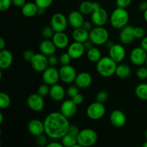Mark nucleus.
I'll return each mask as SVG.
<instances>
[{
    "instance_id": "nucleus-1",
    "label": "nucleus",
    "mask_w": 147,
    "mask_h": 147,
    "mask_svg": "<svg viewBox=\"0 0 147 147\" xmlns=\"http://www.w3.org/2000/svg\"><path fill=\"white\" fill-rule=\"evenodd\" d=\"M45 134L52 139H61L68 132L70 124L67 118L60 112L49 113L44 120Z\"/></svg>"
},
{
    "instance_id": "nucleus-2",
    "label": "nucleus",
    "mask_w": 147,
    "mask_h": 147,
    "mask_svg": "<svg viewBox=\"0 0 147 147\" xmlns=\"http://www.w3.org/2000/svg\"><path fill=\"white\" fill-rule=\"evenodd\" d=\"M117 63L109 56L101 57L96 63V70L102 77L109 78L116 74Z\"/></svg>"
},
{
    "instance_id": "nucleus-3",
    "label": "nucleus",
    "mask_w": 147,
    "mask_h": 147,
    "mask_svg": "<svg viewBox=\"0 0 147 147\" xmlns=\"http://www.w3.org/2000/svg\"><path fill=\"white\" fill-rule=\"evenodd\" d=\"M129 21V14L126 9L117 7L112 11L110 16L111 25L116 30H121Z\"/></svg>"
},
{
    "instance_id": "nucleus-4",
    "label": "nucleus",
    "mask_w": 147,
    "mask_h": 147,
    "mask_svg": "<svg viewBox=\"0 0 147 147\" xmlns=\"http://www.w3.org/2000/svg\"><path fill=\"white\" fill-rule=\"evenodd\" d=\"M89 40L96 46L106 45L109 40V33L105 27L96 26L89 32Z\"/></svg>"
},
{
    "instance_id": "nucleus-5",
    "label": "nucleus",
    "mask_w": 147,
    "mask_h": 147,
    "mask_svg": "<svg viewBox=\"0 0 147 147\" xmlns=\"http://www.w3.org/2000/svg\"><path fill=\"white\" fill-rule=\"evenodd\" d=\"M77 141L82 147L92 146L98 142V134L92 129H82L78 134Z\"/></svg>"
},
{
    "instance_id": "nucleus-6",
    "label": "nucleus",
    "mask_w": 147,
    "mask_h": 147,
    "mask_svg": "<svg viewBox=\"0 0 147 147\" xmlns=\"http://www.w3.org/2000/svg\"><path fill=\"white\" fill-rule=\"evenodd\" d=\"M106 107L102 103L96 101L90 103L86 109L88 117L93 121L100 120L106 114Z\"/></svg>"
},
{
    "instance_id": "nucleus-7",
    "label": "nucleus",
    "mask_w": 147,
    "mask_h": 147,
    "mask_svg": "<svg viewBox=\"0 0 147 147\" xmlns=\"http://www.w3.org/2000/svg\"><path fill=\"white\" fill-rule=\"evenodd\" d=\"M67 17L61 12H56L50 19V26L55 32H65L68 25Z\"/></svg>"
},
{
    "instance_id": "nucleus-8",
    "label": "nucleus",
    "mask_w": 147,
    "mask_h": 147,
    "mask_svg": "<svg viewBox=\"0 0 147 147\" xmlns=\"http://www.w3.org/2000/svg\"><path fill=\"white\" fill-rule=\"evenodd\" d=\"M59 74L60 80L66 84H70L75 82L78 75L75 67L70 64L62 65L59 69Z\"/></svg>"
},
{
    "instance_id": "nucleus-9",
    "label": "nucleus",
    "mask_w": 147,
    "mask_h": 147,
    "mask_svg": "<svg viewBox=\"0 0 147 147\" xmlns=\"http://www.w3.org/2000/svg\"><path fill=\"white\" fill-rule=\"evenodd\" d=\"M30 63L33 70L38 73H42L49 67L48 57L41 53H35Z\"/></svg>"
},
{
    "instance_id": "nucleus-10",
    "label": "nucleus",
    "mask_w": 147,
    "mask_h": 147,
    "mask_svg": "<svg viewBox=\"0 0 147 147\" xmlns=\"http://www.w3.org/2000/svg\"><path fill=\"white\" fill-rule=\"evenodd\" d=\"M147 58V52L142 47H134L131 51L129 59L131 63L136 66H142L146 63Z\"/></svg>"
},
{
    "instance_id": "nucleus-11",
    "label": "nucleus",
    "mask_w": 147,
    "mask_h": 147,
    "mask_svg": "<svg viewBox=\"0 0 147 147\" xmlns=\"http://www.w3.org/2000/svg\"><path fill=\"white\" fill-rule=\"evenodd\" d=\"M90 18L93 25L103 27L109 21V14L105 9L100 7L93 11Z\"/></svg>"
},
{
    "instance_id": "nucleus-12",
    "label": "nucleus",
    "mask_w": 147,
    "mask_h": 147,
    "mask_svg": "<svg viewBox=\"0 0 147 147\" xmlns=\"http://www.w3.org/2000/svg\"><path fill=\"white\" fill-rule=\"evenodd\" d=\"M27 105L29 109L33 111H41L45 107L44 97L39 95L37 93H32L27 98Z\"/></svg>"
},
{
    "instance_id": "nucleus-13",
    "label": "nucleus",
    "mask_w": 147,
    "mask_h": 147,
    "mask_svg": "<svg viewBox=\"0 0 147 147\" xmlns=\"http://www.w3.org/2000/svg\"><path fill=\"white\" fill-rule=\"evenodd\" d=\"M42 80L44 83L51 86L58 83L60 79L59 70L55 67L49 66L45 71L42 72Z\"/></svg>"
},
{
    "instance_id": "nucleus-14",
    "label": "nucleus",
    "mask_w": 147,
    "mask_h": 147,
    "mask_svg": "<svg viewBox=\"0 0 147 147\" xmlns=\"http://www.w3.org/2000/svg\"><path fill=\"white\" fill-rule=\"evenodd\" d=\"M109 57H111L117 63H121L126 57V52L124 47L120 44H114V45L109 50Z\"/></svg>"
},
{
    "instance_id": "nucleus-15",
    "label": "nucleus",
    "mask_w": 147,
    "mask_h": 147,
    "mask_svg": "<svg viewBox=\"0 0 147 147\" xmlns=\"http://www.w3.org/2000/svg\"><path fill=\"white\" fill-rule=\"evenodd\" d=\"M27 130L31 135L34 136H40L45 134L44 121L40 119H34L29 121L27 124Z\"/></svg>"
},
{
    "instance_id": "nucleus-16",
    "label": "nucleus",
    "mask_w": 147,
    "mask_h": 147,
    "mask_svg": "<svg viewBox=\"0 0 147 147\" xmlns=\"http://www.w3.org/2000/svg\"><path fill=\"white\" fill-rule=\"evenodd\" d=\"M77 106L72 99L64 100L60 106V112L67 119L73 117L77 112Z\"/></svg>"
},
{
    "instance_id": "nucleus-17",
    "label": "nucleus",
    "mask_w": 147,
    "mask_h": 147,
    "mask_svg": "<svg viewBox=\"0 0 147 147\" xmlns=\"http://www.w3.org/2000/svg\"><path fill=\"white\" fill-rule=\"evenodd\" d=\"M86 51V50L83 45V43L76 41L69 45L67 50V53L70 55V57L75 60H77V59L83 57Z\"/></svg>"
},
{
    "instance_id": "nucleus-18",
    "label": "nucleus",
    "mask_w": 147,
    "mask_h": 147,
    "mask_svg": "<svg viewBox=\"0 0 147 147\" xmlns=\"http://www.w3.org/2000/svg\"><path fill=\"white\" fill-rule=\"evenodd\" d=\"M134 27L131 25H126L121 29L119 33V40L121 42L123 45H130L135 40L134 34Z\"/></svg>"
},
{
    "instance_id": "nucleus-19",
    "label": "nucleus",
    "mask_w": 147,
    "mask_h": 147,
    "mask_svg": "<svg viewBox=\"0 0 147 147\" xmlns=\"http://www.w3.org/2000/svg\"><path fill=\"white\" fill-rule=\"evenodd\" d=\"M69 25L73 29L83 27L85 20L83 14L80 11H73L67 16Z\"/></svg>"
},
{
    "instance_id": "nucleus-20",
    "label": "nucleus",
    "mask_w": 147,
    "mask_h": 147,
    "mask_svg": "<svg viewBox=\"0 0 147 147\" xmlns=\"http://www.w3.org/2000/svg\"><path fill=\"white\" fill-rule=\"evenodd\" d=\"M65 90L63 86H62L61 85L56 83V84L50 86L49 96L51 98L52 100H53L54 101H62L65 98Z\"/></svg>"
},
{
    "instance_id": "nucleus-21",
    "label": "nucleus",
    "mask_w": 147,
    "mask_h": 147,
    "mask_svg": "<svg viewBox=\"0 0 147 147\" xmlns=\"http://www.w3.org/2000/svg\"><path fill=\"white\" fill-rule=\"evenodd\" d=\"M110 121L115 127H123L126 123V116L121 111L114 110L110 115Z\"/></svg>"
},
{
    "instance_id": "nucleus-22",
    "label": "nucleus",
    "mask_w": 147,
    "mask_h": 147,
    "mask_svg": "<svg viewBox=\"0 0 147 147\" xmlns=\"http://www.w3.org/2000/svg\"><path fill=\"white\" fill-rule=\"evenodd\" d=\"M52 40L58 49H65L70 45V39L68 35L64 32H55Z\"/></svg>"
},
{
    "instance_id": "nucleus-23",
    "label": "nucleus",
    "mask_w": 147,
    "mask_h": 147,
    "mask_svg": "<svg viewBox=\"0 0 147 147\" xmlns=\"http://www.w3.org/2000/svg\"><path fill=\"white\" fill-rule=\"evenodd\" d=\"M92 81H93V78L90 73L87 72H81L76 76L75 84L79 88L84 89L89 87L91 85Z\"/></svg>"
},
{
    "instance_id": "nucleus-24",
    "label": "nucleus",
    "mask_w": 147,
    "mask_h": 147,
    "mask_svg": "<svg viewBox=\"0 0 147 147\" xmlns=\"http://www.w3.org/2000/svg\"><path fill=\"white\" fill-rule=\"evenodd\" d=\"M39 49H40V53L48 57L52 55H55L57 50V47L53 40L50 39H45L43 41L40 42Z\"/></svg>"
},
{
    "instance_id": "nucleus-25",
    "label": "nucleus",
    "mask_w": 147,
    "mask_h": 147,
    "mask_svg": "<svg viewBox=\"0 0 147 147\" xmlns=\"http://www.w3.org/2000/svg\"><path fill=\"white\" fill-rule=\"evenodd\" d=\"M13 55L9 50H2L0 51V68L6 70L11 67L13 63Z\"/></svg>"
},
{
    "instance_id": "nucleus-26",
    "label": "nucleus",
    "mask_w": 147,
    "mask_h": 147,
    "mask_svg": "<svg viewBox=\"0 0 147 147\" xmlns=\"http://www.w3.org/2000/svg\"><path fill=\"white\" fill-rule=\"evenodd\" d=\"M72 37L74 41L83 43L89 40V31L83 27L76 28L72 32Z\"/></svg>"
},
{
    "instance_id": "nucleus-27",
    "label": "nucleus",
    "mask_w": 147,
    "mask_h": 147,
    "mask_svg": "<svg viewBox=\"0 0 147 147\" xmlns=\"http://www.w3.org/2000/svg\"><path fill=\"white\" fill-rule=\"evenodd\" d=\"M38 11V7L34 2H26V4L22 7V14L26 17H32L37 15Z\"/></svg>"
},
{
    "instance_id": "nucleus-28",
    "label": "nucleus",
    "mask_w": 147,
    "mask_h": 147,
    "mask_svg": "<svg viewBox=\"0 0 147 147\" xmlns=\"http://www.w3.org/2000/svg\"><path fill=\"white\" fill-rule=\"evenodd\" d=\"M131 73V69L129 65L119 64L117 65V68L116 70V75L117 77L121 79H126L129 77Z\"/></svg>"
},
{
    "instance_id": "nucleus-29",
    "label": "nucleus",
    "mask_w": 147,
    "mask_h": 147,
    "mask_svg": "<svg viewBox=\"0 0 147 147\" xmlns=\"http://www.w3.org/2000/svg\"><path fill=\"white\" fill-rule=\"evenodd\" d=\"M87 57L90 62L97 63L101 58V52L98 47L93 46L87 51Z\"/></svg>"
},
{
    "instance_id": "nucleus-30",
    "label": "nucleus",
    "mask_w": 147,
    "mask_h": 147,
    "mask_svg": "<svg viewBox=\"0 0 147 147\" xmlns=\"http://www.w3.org/2000/svg\"><path fill=\"white\" fill-rule=\"evenodd\" d=\"M95 9L94 2L90 1H84L80 3L79 6V11L83 15H88L91 14Z\"/></svg>"
},
{
    "instance_id": "nucleus-31",
    "label": "nucleus",
    "mask_w": 147,
    "mask_h": 147,
    "mask_svg": "<svg viewBox=\"0 0 147 147\" xmlns=\"http://www.w3.org/2000/svg\"><path fill=\"white\" fill-rule=\"evenodd\" d=\"M136 97L142 100H147V83H142L138 85L135 89Z\"/></svg>"
},
{
    "instance_id": "nucleus-32",
    "label": "nucleus",
    "mask_w": 147,
    "mask_h": 147,
    "mask_svg": "<svg viewBox=\"0 0 147 147\" xmlns=\"http://www.w3.org/2000/svg\"><path fill=\"white\" fill-rule=\"evenodd\" d=\"M61 143L63 145V146L73 147L76 144L78 143L77 136L68 133L66 134L61 139Z\"/></svg>"
},
{
    "instance_id": "nucleus-33",
    "label": "nucleus",
    "mask_w": 147,
    "mask_h": 147,
    "mask_svg": "<svg viewBox=\"0 0 147 147\" xmlns=\"http://www.w3.org/2000/svg\"><path fill=\"white\" fill-rule=\"evenodd\" d=\"M11 104V98L7 93L1 92L0 93V109H7Z\"/></svg>"
},
{
    "instance_id": "nucleus-34",
    "label": "nucleus",
    "mask_w": 147,
    "mask_h": 147,
    "mask_svg": "<svg viewBox=\"0 0 147 147\" xmlns=\"http://www.w3.org/2000/svg\"><path fill=\"white\" fill-rule=\"evenodd\" d=\"M55 34V31L51 26H46L42 30L41 34L45 39H52Z\"/></svg>"
},
{
    "instance_id": "nucleus-35",
    "label": "nucleus",
    "mask_w": 147,
    "mask_h": 147,
    "mask_svg": "<svg viewBox=\"0 0 147 147\" xmlns=\"http://www.w3.org/2000/svg\"><path fill=\"white\" fill-rule=\"evenodd\" d=\"M72 57L70 55L67 53H63L59 57V63L61 65H70L71 63Z\"/></svg>"
},
{
    "instance_id": "nucleus-36",
    "label": "nucleus",
    "mask_w": 147,
    "mask_h": 147,
    "mask_svg": "<svg viewBox=\"0 0 147 147\" xmlns=\"http://www.w3.org/2000/svg\"><path fill=\"white\" fill-rule=\"evenodd\" d=\"M47 135H44V134H42L40 135V136H36V139H35V142L37 145L39 147H45L47 146V144L49 143L48 142V139H47Z\"/></svg>"
},
{
    "instance_id": "nucleus-37",
    "label": "nucleus",
    "mask_w": 147,
    "mask_h": 147,
    "mask_svg": "<svg viewBox=\"0 0 147 147\" xmlns=\"http://www.w3.org/2000/svg\"><path fill=\"white\" fill-rule=\"evenodd\" d=\"M50 86H48L46 83H44V84L41 85L38 87L37 93L42 97H45V96H48L49 93H50Z\"/></svg>"
},
{
    "instance_id": "nucleus-38",
    "label": "nucleus",
    "mask_w": 147,
    "mask_h": 147,
    "mask_svg": "<svg viewBox=\"0 0 147 147\" xmlns=\"http://www.w3.org/2000/svg\"><path fill=\"white\" fill-rule=\"evenodd\" d=\"M53 0H34V3L37 4L38 8H42L46 9L52 5Z\"/></svg>"
},
{
    "instance_id": "nucleus-39",
    "label": "nucleus",
    "mask_w": 147,
    "mask_h": 147,
    "mask_svg": "<svg viewBox=\"0 0 147 147\" xmlns=\"http://www.w3.org/2000/svg\"><path fill=\"white\" fill-rule=\"evenodd\" d=\"M136 75L141 80H146L147 79V67L139 66V68L136 70Z\"/></svg>"
},
{
    "instance_id": "nucleus-40",
    "label": "nucleus",
    "mask_w": 147,
    "mask_h": 147,
    "mask_svg": "<svg viewBox=\"0 0 147 147\" xmlns=\"http://www.w3.org/2000/svg\"><path fill=\"white\" fill-rule=\"evenodd\" d=\"M109 98V94L104 90L99 91L96 96V101L99 102V103H104L105 102L107 101Z\"/></svg>"
},
{
    "instance_id": "nucleus-41",
    "label": "nucleus",
    "mask_w": 147,
    "mask_h": 147,
    "mask_svg": "<svg viewBox=\"0 0 147 147\" xmlns=\"http://www.w3.org/2000/svg\"><path fill=\"white\" fill-rule=\"evenodd\" d=\"M134 34L135 39H141L146 36V32L144 28L141 27H136L134 28Z\"/></svg>"
},
{
    "instance_id": "nucleus-42",
    "label": "nucleus",
    "mask_w": 147,
    "mask_h": 147,
    "mask_svg": "<svg viewBox=\"0 0 147 147\" xmlns=\"http://www.w3.org/2000/svg\"><path fill=\"white\" fill-rule=\"evenodd\" d=\"M79 93V88L76 85L75 86H70L67 88V90H66V94L69 96L70 98H73L76 95H77Z\"/></svg>"
},
{
    "instance_id": "nucleus-43",
    "label": "nucleus",
    "mask_w": 147,
    "mask_h": 147,
    "mask_svg": "<svg viewBox=\"0 0 147 147\" xmlns=\"http://www.w3.org/2000/svg\"><path fill=\"white\" fill-rule=\"evenodd\" d=\"M12 4L11 0H0V10L4 11L8 10Z\"/></svg>"
},
{
    "instance_id": "nucleus-44",
    "label": "nucleus",
    "mask_w": 147,
    "mask_h": 147,
    "mask_svg": "<svg viewBox=\"0 0 147 147\" xmlns=\"http://www.w3.org/2000/svg\"><path fill=\"white\" fill-rule=\"evenodd\" d=\"M34 54H35V53H34L32 50H26L23 53V57H24V59L26 61L30 62V63L32 59L34 57Z\"/></svg>"
},
{
    "instance_id": "nucleus-45",
    "label": "nucleus",
    "mask_w": 147,
    "mask_h": 147,
    "mask_svg": "<svg viewBox=\"0 0 147 147\" xmlns=\"http://www.w3.org/2000/svg\"><path fill=\"white\" fill-rule=\"evenodd\" d=\"M131 3V0H116L117 7L126 9Z\"/></svg>"
},
{
    "instance_id": "nucleus-46",
    "label": "nucleus",
    "mask_w": 147,
    "mask_h": 147,
    "mask_svg": "<svg viewBox=\"0 0 147 147\" xmlns=\"http://www.w3.org/2000/svg\"><path fill=\"white\" fill-rule=\"evenodd\" d=\"M47 57H48L49 66L55 67L59 63V57H57L55 55H52L48 56Z\"/></svg>"
},
{
    "instance_id": "nucleus-47",
    "label": "nucleus",
    "mask_w": 147,
    "mask_h": 147,
    "mask_svg": "<svg viewBox=\"0 0 147 147\" xmlns=\"http://www.w3.org/2000/svg\"><path fill=\"white\" fill-rule=\"evenodd\" d=\"M71 99L73 100V102H74L76 105H78H78L82 104V103H83V100H84V97H83V96L81 94V93H78L77 95H76L75 96H73Z\"/></svg>"
},
{
    "instance_id": "nucleus-48",
    "label": "nucleus",
    "mask_w": 147,
    "mask_h": 147,
    "mask_svg": "<svg viewBox=\"0 0 147 147\" xmlns=\"http://www.w3.org/2000/svg\"><path fill=\"white\" fill-rule=\"evenodd\" d=\"M80 130H79V129L76 126H71V125H70V127H69L68 132H67V133L77 136L78 134H79V132H80Z\"/></svg>"
},
{
    "instance_id": "nucleus-49",
    "label": "nucleus",
    "mask_w": 147,
    "mask_h": 147,
    "mask_svg": "<svg viewBox=\"0 0 147 147\" xmlns=\"http://www.w3.org/2000/svg\"><path fill=\"white\" fill-rule=\"evenodd\" d=\"M12 4L17 7H22L26 4V0H11Z\"/></svg>"
},
{
    "instance_id": "nucleus-50",
    "label": "nucleus",
    "mask_w": 147,
    "mask_h": 147,
    "mask_svg": "<svg viewBox=\"0 0 147 147\" xmlns=\"http://www.w3.org/2000/svg\"><path fill=\"white\" fill-rule=\"evenodd\" d=\"M93 23H92V22H90V21H85L84 23H83V27L84 29H86V30H88V31L90 32V30H92V29L93 28Z\"/></svg>"
},
{
    "instance_id": "nucleus-51",
    "label": "nucleus",
    "mask_w": 147,
    "mask_h": 147,
    "mask_svg": "<svg viewBox=\"0 0 147 147\" xmlns=\"http://www.w3.org/2000/svg\"><path fill=\"white\" fill-rule=\"evenodd\" d=\"M83 45H84V47L85 49H86V51H88V50H90V48H92L94 45H93V43L90 40H87V41L85 42H83Z\"/></svg>"
},
{
    "instance_id": "nucleus-52",
    "label": "nucleus",
    "mask_w": 147,
    "mask_h": 147,
    "mask_svg": "<svg viewBox=\"0 0 147 147\" xmlns=\"http://www.w3.org/2000/svg\"><path fill=\"white\" fill-rule=\"evenodd\" d=\"M141 47L147 52V36H145L144 38L142 39L141 41Z\"/></svg>"
},
{
    "instance_id": "nucleus-53",
    "label": "nucleus",
    "mask_w": 147,
    "mask_h": 147,
    "mask_svg": "<svg viewBox=\"0 0 147 147\" xmlns=\"http://www.w3.org/2000/svg\"><path fill=\"white\" fill-rule=\"evenodd\" d=\"M63 145L62 143H59L57 142H52L47 144L46 147H63Z\"/></svg>"
},
{
    "instance_id": "nucleus-54",
    "label": "nucleus",
    "mask_w": 147,
    "mask_h": 147,
    "mask_svg": "<svg viewBox=\"0 0 147 147\" xmlns=\"http://www.w3.org/2000/svg\"><path fill=\"white\" fill-rule=\"evenodd\" d=\"M139 8L140 9V11H144L147 9V1H142V2L140 3L139 6Z\"/></svg>"
},
{
    "instance_id": "nucleus-55",
    "label": "nucleus",
    "mask_w": 147,
    "mask_h": 147,
    "mask_svg": "<svg viewBox=\"0 0 147 147\" xmlns=\"http://www.w3.org/2000/svg\"><path fill=\"white\" fill-rule=\"evenodd\" d=\"M6 42L3 37H0V50H2L5 49Z\"/></svg>"
},
{
    "instance_id": "nucleus-56",
    "label": "nucleus",
    "mask_w": 147,
    "mask_h": 147,
    "mask_svg": "<svg viewBox=\"0 0 147 147\" xmlns=\"http://www.w3.org/2000/svg\"><path fill=\"white\" fill-rule=\"evenodd\" d=\"M114 44L115 43H113V41H111V40H109V41L106 43V47H107V48L109 50L111 47H112L113 45H114Z\"/></svg>"
},
{
    "instance_id": "nucleus-57",
    "label": "nucleus",
    "mask_w": 147,
    "mask_h": 147,
    "mask_svg": "<svg viewBox=\"0 0 147 147\" xmlns=\"http://www.w3.org/2000/svg\"><path fill=\"white\" fill-rule=\"evenodd\" d=\"M45 9H42V8H38V11H37V15H42L43 14L45 13Z\"/></svg>"
},
{
    "instance_id": "nucleus-58",
    "label": "nucleus",
    "mask_w": 147,
    "mask_h": 147,
    "mask_svg": "<svg viewBox=\"0 0 147 147\" xmlns=\"http://www.w3.org/2000/svg\"><path fill=\"white\" fill-rule=\"evenodd\" d=\"M144 19L146 21V22H147V9L144 11Z\"/></svg>"
},
{
    "instance_id": "nucleus-59",
    "label": "nucleus",
    "mask_w": 147,
    "mask_h": 147,
    "mask_svg": "<svg viewBox=\"0 0 147 147\" xmlns=\"http://www.w3.org/2000/svg\"><path fill=\"white\" fill-rule=\"evenodd\" d=\"M3 120H4V116H3L2 113H0V123H3Z\"/></svg>"
},
{
    "instance_id": "nucleus-60",
    "label": "nucleus",
    "mask_w": 147,
    "mask_h": 147,
    "mask_svg": "<svg viewBox=\"0 0 147 147\" xmlns=\"http://www.w3.org/2000/svg\"><path fill=\"white\" fill-rule=\"evenodd\" d=\"M142 146H143V147H147V141L143 144V145H142Z\"/></svg>"
},
{
    "instance_id": "nucleus-61",
    "label": "nucleus",
    "mask_w": 147,
    "mask_h": 147,
    "mask_svg": "<svg viewBox=\"0 0 147 147\" xmlns=\"http://www.w3.org/2000/svg\"><path fill=\"white\" fill-rule=\"evenodd\" d=\"M145 136H146V138L147 139V129L146 130V132H145Z\"/></svg>"
},
{
    "instance_id": "nucleus-62",
    "label": "nucleus",
    "mask_w": 147,
    "mask_h": 147,
    "mask_svg": "<svg viewBox=\"0 0 147 147\" xmlns=\"http://www.w3.org/2000/svg\"><path fill=\"white\" fill-rule=\"evenodd\" d=\"M145 65H146V66L147 67V58H146V63H145Z\"/></svg>"
}]
</instances>
